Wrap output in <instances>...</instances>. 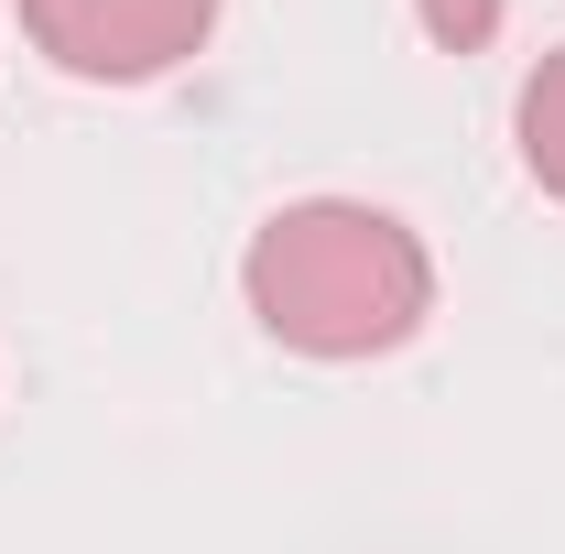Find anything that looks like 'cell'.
<instances>
[{"label": "cell", "instance_id": "cell-1", "mask_svg": "<svg viewBox=\"0 0 565 554\" xmlns=\"http://www.w3.org/2000/svg\"><path fill=\"white\" fill-rule=\"evenodd\" d=\"M239 294H250L262 338L305 348V359H381L435 316V251L392 207L305 196V207L262 217Z\"/></svg>", "mask_w": 565, "mask_h": 554}, {"label": "cell", "instance_id": "cell-2", "mask_svg": "<svg viewBox=\"0 0 565 554\" xmlns=\"http://www.w3.org/2000/svg\"><path fill=\"white\" fill-rule=\"evenodd\" d=\"M217 0H22L33 55H55L87 87H141L207 44Z\"/></svg>", "mask_w": 565, "mask_h": 554}, {"label": "cell", "instance_id": "cell-3", "mask_svg": "<svg viewBox=\"0 0 565 554\" xmlns=\"http://www.w3.org/2000/svg\"><path fill=\"white\" fill-rule=\"evenodd\" d=\"M511 120H522V163H533V185L565 207V44L522 76V109H511Z\"/></svg>", "mask_w": 565, "mask_h": 554}, {"label": "cell", "instance_id": "cell-4", "mask_svg": "<svg viewBox=\"0 0 565 554\" xmlns=\"http://www.w3.org/2000/svg\"><path fill=\"white\" fill-rule=\"evenodd\" d=\"M414 11H424V33H435L446 55H479L500 33V0H414Z\"/></svg>", "mask_w": 565, "mask_h": 554}]
</instances>
